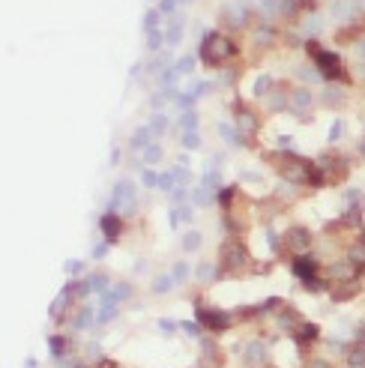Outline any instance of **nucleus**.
<instances>
[{"instance_id": "nucleus-23", "label": "nucleus", "mask_w": 365, "mask_h": 368, "mask_svg": "<svg viewBox=\"0 0 365 368\" xmlns=\"http://www.w3.org/2000/svg\"><path fill=\"white\" fill-rule=\"evenodd\" d=\"M159 189H165V192H171V189H174V174H171V171L159 177Z\"/></svg>"}, {"instance_id": "nucleus-24", "label": "nucleus", "mask_w": 365, "mask_h": 368, "mask_svg": "<svg viewBox=\"0 0 365 368\" xmlns=\"http://www.w3.org/2000/svg\"><path fill=\"white\" fill-rule=\"evenodd\" d=\"M87 284H90V290H105V276H90Z\"/></svg>"}, {"instance_id": "nucleus-14", "label": "nucleus", "mask_w": 365, "mask_h": 368, "mask_svg": "<svg viewBox=\"0 0 365 368\" xmlns=\"http://www.w3.org/2000/svg\"><path fill=\"white\" fill-rule=\"evenodd\" d=\"M129 293H132V284H117L114 290H108V300H111V303L117 300V303H120V300H126V297H129Z\"/></svg>"}, {"instance_id": "nucleus-1", "label": "nucleus", "mask_w": 365, "mask_h": 368, "mask_svg": "<svg viewBox=\"0 0 365 368\" xmlns=\"http://www.w3.org/2000/svg\"><path fill=\"white\" fill-rule=\"evenodd\" d=\"M234 54V45L228 42V39H218V36H207L204 39V48H201V57H204V63H210V66H218L225 57H231Z\"/></svg>"}, {"instance_id": "nucleus-13", "label": "nucleus", "mask_w": 365, "mask_h": 368, "mask_svg": "<svg viewBox=\"0 0 365 368\" xmlns=\"http://www.w3.org/2000/svg\"><path fill=\"white\" fill-rule=\"evenodd\" d=\"M350 365H356V368H365V344H356L353 350H350Z\"/></svg>"}, {"instance_id": "nucleus-18", "label": "nucleus", "mask_w": 365, "mask_h": 368, "mask_svg": "<svg viewBox=\"0 0 365 368\" xmlns=\"http://www.w3.org/2000/svg\"><path fill=\"white\" fill-rule=\"evenodd\" d=\"M182 147H189V150H198V147H201L198 132H186V135H182Z\"/></svg>"}, {"instance_id": "nucleus-33", "label": "nucleus", "mask_w": 365, "mask_h": 368, "mask_svg": "<svg viewBox=\"0 0 365 368\" xmlns=\"http://www.w3.org/2000/svg\"><path fill=\"white\" fill-rule=\"evenodd\" d=\"M338 135H341V123H335V126H333V129H330V138H333V141H335V138H338Z\"/></svg>"}, {"instance_id": "nucleus-17", "label": "nucleus", "mask_w": 365, "mask_h": 368, "mask_svg": "<svg viewBox=\"0 0 365 368\" xmlns=\"http://www.w3.org/2000/svg\"><path fill=\"white\" fill-rule=\"evenodd\" d=\"M114 314H117V306H114L111 300H108V303L102 306V311H99V320H102V323H108V320H111Z\"/></svg>"}, {"instance_id": "nucleus-8", "label": "nucleus", "mask_w": 365, "mask_h": 368, "mask_svg": "<svg viewBox=\"0 0 365 368\" xmlns=\"http://www.w3.org/2000/svg\"><path fill=\"white\" fill-rule=\"evenodd\" d=\"M245 359H248L251 365L264 362V359H267V347H264L261 341H251V344H248V356H245Z\"/></svg>"}, {"instance_id": "nucleus-7", "label": "nucleus", "mask_w": 365, "mask_h": 368, "mask_svg": "<svg viewBox=\"0 0 365 368\" xmlns=\"http://www.w3.org/2000/svg\"><path fill=\"white\" fill-rule=\"evenodd\" d=\"M287 245L294 248V251H303V248L308 245V234H305V231H290V234H287Z\"/></svg>"}, {"instance_id": "nucleus-19", "label": "nucleus", "mask_w": 365, "mask_h": 368, "mask_svg": "<svg viewBox=\"0 0 365 368\" xmlns=\"http://www.w3.org/2000/svg\"><path fill=\"white\" fill-rule=\"evenodd\" d=\"M294 102H297V108L303 111V108L311 102V93H308V90H297V93H294Z\"/></svg>"}, {"instance_id": "nucleus-21", "label": "nucleus", "mask_w": 365, "mask_h": 368, "mask_svg": "<svg viewBox=\"0 0 365 368\" xmlns=\"http://www.w3.org/2000/svg\"><path fill=\"white\" fill-rule=\"evenodd\" d=\"M180 329H182V333H186V336H195V338L201 336V326H198L195 320H192V323H189V320H186V323H180Z\"/></svg>"}, {"instance_id": "nucleus-2", "label": "nucleus", "mask_w": 365, "mask_h": 368, "mask_svg": "<svg viewBox=\"0 0 365 368\" xmlns=\"http://www.w3.org/2000/svg\"><path fill=\"white\" fill-rule=\"evenodd\" d=\"M111 210H123V213H132L135 210V186L129 180H120L117 189H114V201H111Z\"/></svg>"}, {"instance_id": "nucleus-11", "label": "nucleus", "mask_w": 365, "mask_h": 368, "mask_svg": "<svg viewBox=\"0 0 365 368\" xmlns=\"http://www.w3.org/2000/svg\"><path fill=\"white\" fill-rule=\"evenodd\" d=\"M297 338H300V344H305V341H314V338H317V326H314V323H303Z\"/></svg>"}, {"instance_id": "nucleus-29", "label": "nucleus", "mask_w": 365, "mask_h": 368, "mask_svg": "<svg viewBox=\"0 0 365 368\" xmlns=\"http://www.w3.org/2000/svg\"><path fill=\"white\" fill-rule=\"evenodd\" d=\"M174 326H177L174 320H159V329H162L165 336H171V333H174Z\"/></svg>"}, {"instance_id": "nucleus-32", "label": "nucleus", "mask_w": 365, "mask_h": 368, "mask_svg": "<svg viewBox=\"0 0 365 368\" xmlns=\"http://www.w3.org/2000/svg\"><path fill=\"white\" fill-rule=\"evenodd\" d=\"M144 183H147V186H156L159 177H156V174H150V171H144Z\"/></svg>"}, {"instance_id": "nucleus-16", "label": "nucleus", "mask_w": 365, "mask_h": 368, "mask_svg": "<svg viewBox=\"0 0 365 368\" xmlns=\"http://www.w3.org/2000/svg\"><path fill=\"white\" fill-rule=\"evenodd\" d=\"M215 273H218V270H215L213 264H204V267L198 270V278H201L204 284H213V278H215Z\"/></svg>"}, {"instance_id": "nucleus-15", "label": "nucleus", "mask_w": 365, "mask_h": 368, "mask_svg": "<svg viewBox=\"0 0 365 368\" xmlns=\"http://www.w3.org/2000/svg\"><path fill=\"white\" fill-rule=\"evenodd\" d=\"M147 141H150V129H147V126L135 129V135H132V147H147Z\"/></svg>"}, {"instance_id": "nucleus-27", "label": "nucleus", "mask_w": 365, "mask_h": 368, "mask_svg": "<svg viewBox=\"0 0 365 368\" xmlns=\"http://www.w3.org/2000/svg\"><path fill=\"white\" fill-rule=\"evenodd\" d=\"M48 344H51V356H60V353H63V347H66V344H63V338H51Z\"/></svg>"}, {"instance_id": "nucleus-6", "label": "nucleus", "mask_w": 365, "mask_h": 368, "mask_svg": "<svg viewBox=\"0 0 365 368\" xmlns=\"http://www.w3.org/2000/svg\"><path fill=\"white\" fill-rule=\"evenodd\" d=\"M222 254H225V267H228L231 273H234V270H240V267L245 264V251H243L240 245H234V243H231V245H225V251H222Z\"/></svg>"}, {"instance_id": "nucleus-12", "label": "nucleus", "mask_w": 365, "mask_h": 368, "mask_svg": "<svg viewBox=\"0 0 365 368\" xmlns=\"http://www.w3.org/2000/svg\"><path fill=\"white\" fill-rule=\"evenodd\" d=\"M174 284H177V278H171V276H159L156 284H153V293H168Z\"/></svg>"}, {"instance_id": "nucleus-34", "label": "nucleus", "mask_w": 365, "mask_h": 368, "mask_svg": "<svg viewBox=\"0 0 365 368\" xmlns=\"http://www.w3.org/2000/svg\"><path fill=\"white\" fill-rule=\"evenodd\" d=\"M66 270H69V273H81V264H78V261H72V264H66Z\"/></svg>"}, {"instance_id": "nucleus-4", "label": "nucleus", "mask_w": 365, "mask_h": 368, "mask_svg": "<svg viewBox=\"0 0 365 368\" xmlns=\"http://www.w3.org/2000/svg\"><path fill=\"white\" fill-rule=\"evenodd\" d=\"M314 54H317V66H320L323 75H333V78L341 75V66H338V57H335V54H323V51H314Z\"/></svg>"}, {"instance_id": "nucleus-25", "label": "nucleus", "mask_w": 365, "mask_h": 368, "mask_svg": "<svg viewBox=\"0 0 365 368\" xmlns=\"http://www.w3.org/2000/svg\"><path fill=\"white\" fill-rule=\"evenodd\" d=\"M174 278H177V281L189 278V264H177V267H174Z\"/></svg>"}, {"instance_id": "nucleus-20", "label": "nucleus", "mask_w": 365, "mask_h": 368, "mask_svg": "<svg viewBox=\"0 0 365 368\" xmlns=\"http://www.w3.org/2000/svg\"><path fill=\"white\" fill-rule=\"evenodd\" d=\"M159 156H162V150H159V147H144V162H150V165H153Z\"/></svg>"}, {"instance_id": "nucleus-30", "label": "nucleus", "mask_w": 365, "mask_h": 368, "mask_svg": "<svg viewBox=\"0 0 365 368\" xmlns=\"http://www.w3.org/2000/svg\"><path fill=\"white\" fill-rule=\"evenodd\" d=\"M267 87H270V78H258V84H254V93H267Z\"/></svg>"}, {"instance_id": "nucleus-31", "label": "nucleus", "mask_w": 365, "mask_h": 368, "mask_svg": "<svg viewBox=\"0 0 365 368\" xmlns=\"http://www.w3.org/2000/svg\"><path fill=\"white\" fill-rule=\"evenodd\" d=\"M153 129H156V132H165V129H168V120H165V117L159 114V117L153 120Z\"/></svg>"}, {"instance_id": "nucleus-3", "label": "nucleus", "mask_w": 365, "mask_h": 368, "mask_svg": "<svg viewBox=\"0 0 365 368\" xmlns=\"http://www.w3.org/2000/svg\"><path fill=\"white\" fill-rule=\"evenodd\" d=\"M198 317L213 329V333H225V329L231 326L228 314H222V311H210V308H204V306H198Z\"/></svg>"}, {"instance_id": "nucleus-9", "label": "nucleus", "mask_w": 365, "mask_h": 368, "mask_svg": "<svg viewBox=\"0 0 365 368\" xmlns=\"http://www.w3.org/2000/svg\"><path fill=\"white\" fill-rule=\"evenodd\" d=\"M297 276L303 278V281H308V278H314V261H305V257H300V261H297Z\"/></svg>"}, {"instance_id": "nucleus-26", "label": "nucleus", "mask_w": 365, "mask_h": 368, "mask_svg": "<svg viewBox=\"0 0 365 368\" xmlns=\"http://www.w3.org/2000/svg\"><path fill=\"white\" fill-rule=\"evenodd\" d=\"M182 126H186V129H195V126H198V114H195V111L182 114Z\"/></svg>"}, {"instance_id": "nucleus-5", "label": "nucleus", "mask_w": 365, "mask_h": 368, "mask_svg": "<svg viewBox=\"0 0 365 368\" xmlns=\"http://www.w3.org/2000/svg\"><path fill=\"white\" fill-rule=\"evenodd\" d=\"M99 225H102V234H105L108 243H114V240L120 237V228H123V225H120V218H117V213L102 215V222H99Z\"/></svg>"}, {"instance_id": "nucleus-28", "label": "nucleus", "mask_w": 365, "mask_h": 368, "mask_svg": "<svg viewBox=\"0 0 365 368\" xmlns=\"http://www.w3.org/2000/svg\"><path fill=\"white\" fill-rule=\"evenodd\" d=\"M192 66H195V60H192V57H182V60L177 63V72H192Z\"/></svg>"}, {"instance_id": "nucleus-35", "label": "nucleus", "mask_w": 365, "mask_h": 368, "mask_svg": "<svg viewBox=\"0 0 365 368\" xmlns=\"http://www.w3.org/2000/svg\"><path fill=\"white\" fill-rule=\"evenodd\" d=\"M311 368H330V365H326V362H314Z\"/></svg>"}, {"instance_id": "nucleus-22", "label": "nucleus", "mask_w": 365, "mask_h": 368, "mask_svg": "<svg viewBox=\"0 0 365 368\" xmlns=\"http://www.w3.org/2000/svg\"><path fill=\"white\" fill-rule=\"evenodd\" d=\"M182 245H186V248H198V245H201V237H198L195 231H189L186 237H182Z\"/></svg>"}, {"instance_id": "nucleus-10", "label": "nucleus", "mask_w": 365, "mask_h": 368, "mask_svg": "<svg viewBox=\"0 0 365 368\" xmlns=\"http://www.w3.org/2000/svg\"><path fill=\"white\" fill-rule=\"evenodd\" d=\"M278 323L287 329V333H294V326L300 323V317H297V311H290V308H284L281 314H278Z\"/></svg>"}]
</instances>
